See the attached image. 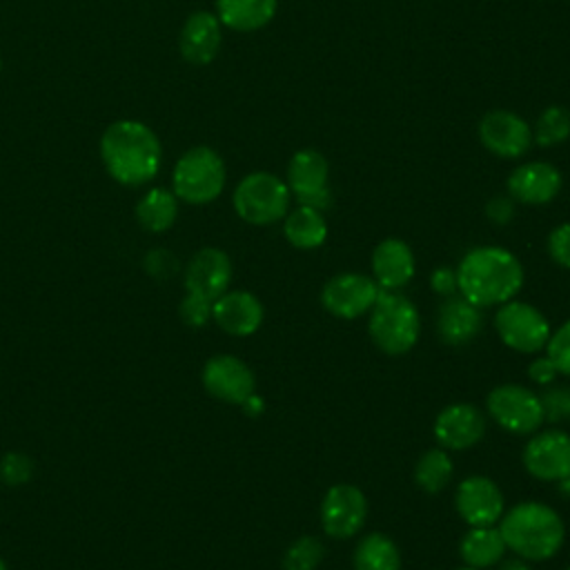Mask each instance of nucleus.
Returning <instances> with one entry per match:
<instances>
[{
  "label": "nucleus",
  "instance_id": "nucleus-1",
  "mask_svg": "<svg viewBox=\"0 0 570 570\" xmlns=\"http://www.w3.org/2000/svg\"><path fill=\"white\" fill-rule=\"evenodd\" d=\"M100 160L116 183L138 187L156 178L163 163V147L151 127L122 118L102 131Z\"/></svg>",
  "mask_w": 570,
  "mask_h": 570
},
{
  "label": "nucleus",
  "instance_id": "nucleus-2",
  "mask_svg": "<svg viewBox=\"0 0 570 570\" xmlns=\"http://www.w3.org/2000/svg\"><path fill=\"white\" fill-rule=\"evenodd\" d=\"M523 285V267L505 247L483 245L470 249L456 267V287L476 307L503 305Z\"/></svg>",
  "mask_w": 570,
  "mask_h": 570
},
{
  "label": "nucleus",
  "instance_id": "nucleus-3",
  "mask_svg": "<svg viewBox=\"0 0 570 570\" xmlns=\"http://www.w3.org/2000/svg\"><path fill=\"white\" fill-rule=\"evenodd\" d=\"M499 532L505 548L525 561L552 559L566 537V528L557 510L539 501L512 505L499 519Z\"/></svg>",
  "mask_w": 570,
  "mask_h": 570
},
{
  "label": "nucleus",
  "instance_id": "nucleus-4",
  "mask_svg": "<svg viewBox=\"0 0 570 570\" xmlns=\"http://www.w3.org/2000/svg\"><path fill=\"white\" fill-rule=\"evenodd\" d=\"M367 314L370 338L381 352L399 356L416 345L421 334V318L416 305L407 296L392 289H381Z\"/></svg>",
  "mask_w": 570,
  "mask_h": 570
},
{
  "label": "nucleus",
  "instance_id": "nucleus-5",
  "mask_svg": "<svg viewBox=\"0 0 570 570\" xmlns=\"http://www.w3.org/2000/svg\"><path fill=\"white\" fill-rule=\"evenodd\" d=\"M225 163L212 147L198 145L187 149L174 165L171 191L189 205H207L216 200L225 187Z\"/></svg>",
  "mask_w": 570,
  "mask_h": 570
},
{
  "label": "nucleus",
  "instance_id": "nucleus-6",
  "mask_svg": "<svg viewBox=\"0 0 570 570\" xmlns=\"http://www.w3.org/2000/svg\"><path fill=\"white\" fill-rule=\"evenodd\" d=\"M289 187L269 171H252L234 189L236 214L249 225H272L289 212Z\"/></svg>",
  "mask_w": 570,
  "mask_h": 570
},
{
  "label": "nucleus",
  "instance_id": "nucleus-7",
  "mask_svg": "<svg viewBox=\"0 0 570 570\" xmlns=\"http://www.w3.org/2000/svg\"><path fill=\"white\" fill-rule=\"evenodd\" d=\"M485 407L490 419L512 434H534L543 423L539 394L519 383H503L490 390Z\"/></svg>",
  "mask_w": 570,
  "mask_h": 570
},
{
  "label": "nucleus",
  "instance_id": "nucleus-8",
  "mask_svg": "<svg viewBox=\"0 0 570 570\" xmlns=\"http://www.w3.org/2000/svg\"><path fill=\"white\" fill-rule=\"evenodd\" d=\"M494 330L503 345L519 354H537L546 350L550 338L548 318L530 303L508 301L494 314Z\"/></svg>",
  "mask_w": 570,
  "mask_h": 570
},
{
  "label": "nucleus",
  "instance_id": "nucleus-9",
  "mask_svg": "<svg viewBox=\"0 0 570 570\" xmlns=\"http://www.w3.org/2000/svg\"><path fill=\"white\" fill-rule=\"evenodd\" d=\"M330 163L316 149H301L289 158L287 187L298 205L314 209H327L332 203L330 194Z\"/></svg>",
  "mask_w": 570,
  "mask_h": 570
},
{
  "label": "nucleus",
  "instance_id": "nucleus-10",
  "mask_svg": "<svg viewBox=\"0 0 570 570\" xmlns=\"http://www.w3.org/2000/svg\"><path fill=\"white\" fill-rule=\"evenodd\" d=\"M381 294L379 283L372 276L358 272H343L332 276L321 292L323 307L336 318H358L372 309Z\"/></svg>",
  "mask_w": 570,
  "mask_h": 570
},
{
  "label": "nucleus",
  "instance_id": "nucleus-11",
  "mask_svg": "<svg viewBox=\"0 0 570 570\" xmlns=\"http://www.w3.org/2000/svg\"><path fill=\"white\" fill-rule=\"evenodd\" d=\"M367 519V499L352 483L332 485L321 501V525L332 539L354 537Z\"/></svg>",
  "mask_w": 570,
  "mask_h": 570
},
{
  "label": "nucleus",
  "instance_id": "nucleus-12",
  "mask_svg": "<svg viewBox=\"0 0 570 570\" xmlns=\"http://www.w3.org/2000/svg\"><path fill=\"white\" fill-rule=\"evenodd\" d=\"M479 140L499 158H521L532 145V129L519 114L492 109L479 120Z\"/></svg>",
  "mask_w": 570,
  "mask_h": 570
},
{
  "label": "nucleus",
  "instance_id": "nucleus-13",
  "mask_svg": "<svg viewBox=\"0 0 570 570\" xmlns=\"http://www.w3.org/2000/svg\"><path fill=\"white\" fill-rule=\"evenodd\" d=\"M454 508L470 528H481L499 523L505 510V501L492 479L472 474L456 485Z\"/></svg>",
  "mask_w": 570,
  "mask_h": 570
},
{
  "label": "nucleus",
  "instance_id": "nucleus-14",
  "mask_svg": "<svg viewBox=\"0 0 570 570\" xmlns=\"http://www.w3.org/2000/svg\"><path fill=\"white\" fill-rule=\"evenodd\" d=\"M523 465L539 481H563L570 476V434L561 430L534 432L523 448Z\"/></svg>",
  "mask_w": 570,
  "mask_h": 570
},
{
  "label": "nucleus",
  "instance_id": "nucleus-15",
  "mask_svg": "<svg viewBox=\"0 0 570 570\" xmlns=\"http://www.w3.org/2000/svg\"><path fill=\"white\" fill-rule=\"evenodd\" d=\"M203 385L214 399L240 405L247 396L254 394L256 381L252 370L240 358L232 354H218L205 363Z\"/></svg>",
  "mask_w": 570,
  "mask_h": 570
},
{
  "label": "nucleus",
  "instance_id": "nucleus-16",
  "mask_svg": "<svg viewBox=\"0 0 570 570\" xmlns=\"http://www.w3.org/2000/svg\"><path fill=\"white\" fill-rule=\"evenodd\" d=\"M434 439L443 450H468L485 434V416L470 403H452L434 419Z\"/></svg>",
  "mask_w": 570,
  "mask_h": 570
},
{
  "label": "nucleus",
  "instance_id": "nucleus-17",
  "mask_svg": "<svg viewBox=\"0 0 570 570\" xmlns=\"http://www.w3.org/2000/svg\"><path fill=\"white\" fill-rule=\"evenodd\" d=\"M561 171L543 160H530L514 167L508 176V194L514 203L546 205L561 191Z\"/></svg>",
  "mask_w": 570,
  "mask_h": 570
},
{
  "label": "nucleus",
  "instance_id": "nucleus-18",
  "mask_svg": "<svg viewBox=\"0 0 570 570\" xmlns=\"http://www.w3.org/2000/svg\"><path fill=\"white\" fill-rule=\"evenodd\" d=\"M229 281H232V261L218 247H203L187 263V269H185L187 292L216 301L220 294L227 292Z\"/></svg>",
  "mask_w": 570,
  "mask_h": 570
},
{
  "label": "nucleus",
  "instance_id": "nucleus-19",
  "mask_svg": "<svg viewBox=\"0 0 570 570\" xmlns=\"http://www.w3.org/2000/svg\"><path fill=\"white\" fill-rule=\"evenodd\" d=\"M223 24L212 11H194L178 36L180 56L189 65H209L220 49Z\"/></svg>",
  "mask_w": 570,
  "mask_h": 570
},
{
  "label": "nucleus",
  "instance_id": "nucleus-20",
  "mask_svg": "<svg viewBox=\"0 0 570 570\" xmlns=\"http://www.w3.org/2000/svg\"><path fill=\"white\" fill-rule=\"evenodd\" d=\"M483 330V312L461 294L445 296L436 312V332L452 347L468 345Z\"/></svg>",
  "mask_w": 570,
  "mask_h": 570
},
{
  "label": "nucleus",
  "instance_id": "nucleus-21",
  "mask_svg": "<svg viewBox=\"0 0 570 570\" xmlns=\"http://www.w3.org/2000/svg\"><path fill=\"white\" fill-rule=\"evenodd\" d=\"M212 318L223 332L232 336H249L263 323V305L252 292H225L214 301Z\"/></svg>",
  "mask_w": 570,
  "mask_h": 570
},
{
  "label": "nucleus",
  "instance_id": "nucleus-22",
  "mask_svg": "<svg viewBox=\"0 0 570 570\" xmlns=\"http://www.w3.org/2000/svg\"><path fill=\"white\" fill-rule=\"evenodd\" d=\"M416 263L410 245L401 238H385L372 252V278L381 289H401L414 276Z\"/></svg>",
  "mask_w": 570,
  "mask_h": 570
},
{
  "label": "nucleus",
  "instance_id": "nucleus-23",
  "mask_svg": "<svg viewBox=\"0 0 570 570\" xmlns=\"http://www.w3.org/2000/svg\"><path fill=\"white\" fill-rule=\"evenodd\" d=\"M278 0H216V16L234 31H256L272 22Z\"/></svg>",
  "mask_w": 570,
  "mask_h": 570
},
{
  "label": "nucleus",
  "instance_id": "nucleus-24",
  "mask_svg": "<svg viewBox=\"0 0 570 570\" xmlns=\"http://www.w3.org/2000/svg\"><path fill=\"white\" fill-rule=\"evenodd\" d=\"M505 550L508 548L499 528H492V525L470 528L459 543V554L463 563L479 570L497 566L503 559Z\"/></svg>",
  "mask_w": 570,
  "mask_h": 570
},
{
  "label": "nucleus",
  "instance_id": "nucleus-25",
  "mask_svg": "<svg viewBox=\"0 0 570 570\" xmlns=\"http://www.w3.org/2000/svg\"><path fill=\"white\" fill-rule=\"evenodd\" d=\"M283 234L296 249H316L327 238V220L321 209L298 205L285 214Z\"/></svg>",
  "mask_w": 570,
  "mask_h": 570
},
{
  "label": "nucleus",
  "instance_id": "nucleus-26",
  "mask_svg": "<svg viewBox=\"0 0 570 570\" xmlns=\"http://www.w3.org/2000/svg\"><path fill=\"white\" fill-rule=\"evenodd\" d=\"M176 216H178V198L171 189L151 187L136 203V218L147 232H154V234L167 232L176 223Z\"/></svg>",
  "mask_w": 570,
  "mask_h": 570
},
{
  "label": "nucleus",
  "instance_id": "nucleus-27",
  "mask_svg": "<svg viewBox=\"0 0 570 570\" xmlns=\"http://www.w3.org/2000/svg\"><path fill=\"white\" fill-rule=\"evenodd\" d=\"M354 570H401V552L396 543L381 532L365 534L352 554Z\"/></svg>",
  "mask_w": 570,
  "mask_h": 570
},
{
  "label": "nucleus",
  "instance_id": "nucleus-28",
  "mask_svg": "<svg viewBox=\"0 0 570 570\" xmlns=\"http://www.w3.org/2000/svg\"><path fill=\"white\" fill-rule=\"evenodd\" d=\"M454 463L443 448H432L414 465V481L428 494H439L452 479Z\"/></svg>",
  "mask_w": 570,
  "mask_h": 570
},
{
  "label": "nucleus",
  "instance_id": "nucleus-29",
  "mask_svg": "<svg viewBox=\"0 0 570 570\" xmlns=\"http://www.w3.org/2000/svg\"><path fill=\"white\" fill-rule=\"evenodd\" d=\"M570 138V111L561 105L546 107L534 127H532V142L539 147H557Z\"/></svg>",
  "mask_w": 570,
  "mask_h": 570
},
{
  "label": "nucleus",
  "instance_id": "nucleus-30",
  "mask_svg": "<svg viewBox=\"0 0 570 570\" xmlns=\"http://www.w3.org/2000/svg\"><path fill=\"white\" fill-rule=\"evenodd\" d=\"M325 557V546L318 537H301L289 543L283 554V570H316Z\"/></svg>",
  "mask_w": 570,
  "mask_h": 570
},
{
  "label": "nucleus",
  "instance_id": "nucleus-31",
  "mask_svg": "<svg viewBox=\"0 0 570 570\" xmlns=\"http://www.w3.org/2000/svg\"><path fill=\"white\" fill-rule=\"evenodd\" d=\"M541 407H543V421L548 423H559L570 419V387L566 385H554L548 387L539 394Z\"/></svg>",
  "mask_w": 570,
  "mask_h": 570
},
{
  "label": "nucleus",
  "instance_id": "nucleus-32",
  "mask_svg": "<svg viewBox=\"0 0 570 570\" xmlns=\"http://www.w3.org/2000/svg\"><path fill=\"white\" fill-rule=\"evenodd\" d=\"M546 354L557 365L559 374L570 376V318L561 327L550 332V338L546 343Z\"/></svg>",
  "mask_w": 570,
  "mask_h": 570
},
{
  "label": "nucleus",
  "instance_id": "nucleus-33",
  "mask_svg": "<svg viewBox=\"0 0 570 570\" xmlns=\"http://www.w3.org/2000/svg\"><path fill=\"white\" fill-rule=\"evenodd\" d=\"M212 307H214V301L200 294L187 292L178 305V314L189 327H203L212 318Z\"/></svg>",
  "mask_w": 570,
  "mask_h": 570
},
{
  "label": "nucleus",
  "instance_id": "nucleus-34",
  "mask_svg": "<svg viewBox=\"0 0 570 570\" xmlns=\"http://www.w3.org/2000/svg\"><path fill=\"white\" fill-rule=\"evenodd\" d=\"M33 472V463L27 454L22 452H7L0 461V476L9 483V485H22L31 479Z\"/></svg>",
  "mask_w": 570,
  "mask_h": 570
},
{
  "label": "nucleus",
  "instance_id": "nucleus-35",
  "mask_svg": "<svg viewBox=\"0 0 570 570\" xmlns=\"http://www.w3.org/2000/svg\"><path fill=\"white\" fill-rule=\"evenodd\" d=\"M548 254L557 265L570 269V223H561L550 232Z\"/></svg>",
  "mask_w": 570,
  "mask_h": 570
},
{
  "label": "nucleus",
  "instance_id": "nucleus-36",
  "mask_svg": "<svg viewBox=\"0 0 570 570\" xmlns=\"http://www.w3.org/2000/svg\"><path fill=\"white\" fill-rule=\"evenodd\" d=\"M178 267V261L171 252L167 249H151L145 256V269L154 276V278H169Z\"/></svg>",
  "mask_w": 570,
  "mask_h": 570
},
{
  "label": "nucleus",
  "instance_id": "nucleus-37",
  "mask_svg": "<svg viewBox=\"0 0 570 570\" xmlns=\"http://www.w3.org/2000/svg\"><path fill=\"white\" fill-rule=\"evenodd\" d=\"M528 376H530L532 383L546 387V385L554 383V379L559 376V370H557V365H554V363L548 358V354H546V356L534 358V361L528 365Z\"/></svg>",
  "mask_w": 570,
  "mask_h": 570
},
{
  "label": "nucleus",
  "instance_id": "nucleus-38",
  "mask_svg": "<svg viewBox=\"0 0 570 570\" xmlns=\"http://www.w3.org/2000/svg\"><path fill=\"white\" fill-rule=\"evenodd\" d=\"M485 216L497 225L510 223L514 218V200L510 196H494L485 205Z\"/></svg>",
  "mask_w": 570,
  "mask_h": 570
},
{
  "label": "nucleus",
  "instance_id": "nucleus-39",
  "mask_svg": "<svg viewBox=\"0 0 570 570\" xmlns=\"http://www.w3.org/2000/svg\"><path fill=\"white\" fill-rule=\"evenodd\" d=\"M430 287H432V292H436L441 296L456 294L459 292V287H456V269H452V267H436L430 274Z\"/></svg>",
  "mask_w": 570,
  "mask_h": 570
},
{
  "label": "nucleus",
  "instance_id": "nucleus-40",
  "mask_svg": "<svg viewBox=\"0 0 570 570\" xmlns=\"http://www.w3.org/2000/svg\"><path fill=\"white\" fill-rule=\"evenodd\" d=\"M240 407H243L249 416H258V414L263 412V399L254 392L252 396H247V399L240 403Z\"/></svg>",
  "mask_w": 570,
  "mask_h": 570
},
{
  "label": "nucleus",
  "instance_id": "nucleus-41",
  "mask_svg": "<svg viewBox=\"0 0 570 570\" xmlns=\"http://www.w3.org/2000/svg\"><path fill=\"white\" fill-rule=\"evenodd\" d=\"M497 570H532V568L525 563V559L512 557V559H501L497 563Z\"/></svg>",
  "mask_w": 570,
  "mask_h": 570
},
{
  "label": "nucleus",
  "instance_id": "nucleus-42",
  "mask_svg": "<svg viewBox=\"0 0 570 570\" xmlns=\"http://www.w3.org/2000/svg\"><path fill=\"white\" fill-rule=\"evenodd\" d=\"M456 570H479V568H470V566H465V568H456Z\"/></svg>",
  "mask_w": 570,
  "mask_h": 570
},
{
  "label": "nucleus",
  "instance_id": "nucleus-43",
  "mask_svg": "<svg viewBox=\"0 0 570 570\" xmlns=\"http://www.w3.org/2000/svg\"><path fill=\"white\" fill-rule=\"evenodd\" d=\"M0 570H7V566H4V561L0 559Z\"/></svg>",
  "mask_w": 570,
  "mask_h": 570
},
{
  "label": "nucleus",
  "instance_id": "nucleus-44",
  "mask_svg": "<svg viewBox=\"0 0 570 570\" xmlns=\"http://www.w3.org/2000/svg\"><path fill=\"white\" fill-rule=\"evenodd\" d=\"M0 71H2V60H0Z\"/></svg>",
  "mask_w": 570,
  "mask_h": 570
},
{
  "label": "nucleus",
  "instance_id": "nucleus-45",
  "mask_svg": "<svg viewBox=\"0 0 570 570\" xmlns=\"http://www.w3.org/2000/svg\"><path fill=\"white\" fill-rule=\"evenodd\" d=\"M566 570H570V566H568V568H566Z\"/></svg>",
  "mask_w": 570,
  "mask_h": 570
}]
</instances>
